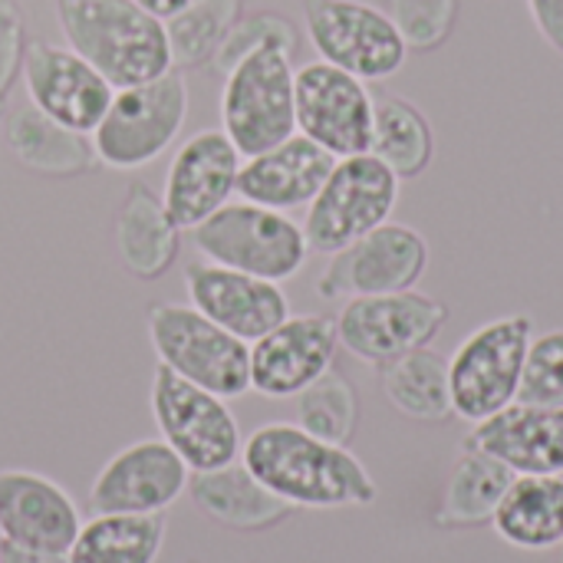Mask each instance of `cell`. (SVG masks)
Returning a JSON list of instances; mask_svg holds the SVG:
<instances>
[{
  "label": "cell",
  "instance_id": "cell-23",
  "mask_svg": "<svg viewBox=\"0 0 563 563\" xmlns=\"http://www.w3.org/2000/svg\"><path fill=\"white\" fill-rule=\"evenodd\" d=\"M115 247H119L122 267L135 280L165 277L178 257L181 228L172 221L162 195H155L145 181H132L129 195L119 205Z\"/></svg>",
  "mask_w": 563,
  "mask_h": 563
},
{
  "label": "cell",
  "instance_id": "cell-25",
  "mask_svg": "<svg viewBox=\"0 0 563 563\" xmlns=\"http://www.w3.org/2000/svg\"><path fill=\"white\" fill-rule=\"evenodd\" d=\"M515 478L518 475L495 455H488L475 445H462V452L449 472L442 505L435 511V525L442 531H472V528L492 525V518Z\"/></svg>",
  "mask_w": 563,
  "mask_h": 563
},
{
  "label": "cell",
  "instance_id": "cell-12",
  "mask_svg": "<svg viewBox=\"0 0 563 563\" xmlns=\"http://www.w3.org/2000/svg\"><path fill=\"white\" fill-rule=\"evenodd\" d=\"M429 271V241L422 231L386 221L350 247L330 254L323 274L317 277V294L323 300H353L376 294H399L419 287Z\"/></svg>",
  "mask_w": 563,
  "mask_h": 563
},
{
  "label": "cell",
  "instance_id": "cell-19",
  "mask_svg": "<svg viewBox=\"0 0 563 563\" xmlns=\"http://www.w3.org/2000/svg\"><path fill=\"white\" fill-rule=\"evenodd\" d=\"M82 528L79 508L63 485L40 472H0V534L7 544L43 554H66Z\"/></svg>",
  "mask_w": 563,
  "mask_h": 563
},
{
  "label": "cell",
  "instance_id": "cell-34",
  "mask_svg": "<svg viewBox=\"0 0 563 563\" xmlns=\"http://www.w3.org/2000/svg\"><path fill=\"white\" fill-rule=\"evenodd\" d=\"M518 402L563 409V330H548L531 340L518 386Z\"/></svg>",
  "mask_w": 563,
  "mask_h": 563
},
{
  "label": "cell",
  "instance_id": "cell-33",
  "mask_svg": "<svg viewBox=\"0 0 563 563\" xmlns=\"http://www.w3.org/2000/svg\"><path fill=\"white\" fill-rule=\"evenodd\" d=\"M386 13L409 53H432L449 43L459 23V0H386Z\"/></svg>",
  "mask_w": 563,
  "mask_h": 563
},
{
  "label": "cell",
  "instance_id": "cell-40",
  "mask_svg": "<svg viewBox=\"0 0 563 563\" xmlns=\"http://www.w3.org/2000/svg\"><path fill=\"white\" fill-rule=\"evenodd\" d=\"M558 563H563V541L558 544Z\"/></svg>",
  "mask_w": 563,
  "mask_h": 563
},
{
  "label": "cell",
  "instance_id": "cell-9",
  "mask_svg": "<svg viewBox=\"0 0 563 563\" xmlns=\"http://www.w3.org/2000/svg\"><path fill=\"white\" fill-rule=\"evenodd\" d=\"M158 439L191 468L211 472L241 459V426L228 399L158 366L148 393Z\"/></svg>",
  "mask_w": 563,
  "mask_h": 563
},
{
  "label": "cell",
  "instance_id": "cell-39",
  "mask_svg": "<svg viewBox=\"0 0 563 563\" xmlns=\"http://www.w3.org/2000/svg\"><path fill=\"white\" fill-rule=\"evenodd\" d=\"M3 548H7V541H3V534H0V563H3Z\"/></svg>",
  "mask_w": 563,
  "mask_h": 563
},
{
  "label": "cell",
  "instance_id": "cell-10",
  "mask_svg": "<svg viewBox=\"0 0 563 563\" xmlns=\"http://www.w3.org/2000/svg\"><path fill=\"white\" fill-rule=\"evenodd\" d=\"M303 30L317 59L363 82H383L406 66L409 46L393 16L369 0H307Z\"/></svg>",
  "mask_w": 563,
  "mask_h": 563
},
{
  "label": "cell",
  "instance_id": "cell-35",
  "mask_svg": "<svg viewBox=\"0 0 563 563\" xmlns=\"http://www.w3.org/2000/svg\"><path fill=\"white\" fill-rule=\"evenodd\" d=\"M26 23L16 0H0V109L7 106L26 56Z\"/></svg>",
  "mask_w": 563,
  "mask_h": 563
},
{
  "label": "cell",
  "instance_id": "cell-31",
  "mask_svg": "<svg viewBox=\"0 0 563 563\" xmlns=\"http://www.w3.org/2000/svg\"><path fill=\"white\" fill-rule=\"evenodd\" d=\"M244 0H198L178 16L165 20L172 63L181 69H195L211 63L228 30L241 20Z\"/></svg>",
  "mask_w": 563,
  "mask_h": 563
},
{
  "label": "cell",
  "instance_id": "cell-26",
  "mask_svg": "<svg viewBox=\"0 0 563 563\" xmlns=\"http://www.w3.org/2000/svg\"><path fill=\"white\" fill-rule=\"evenodd\" d=\"M3 132L13 158L36 175L69 178V175H82L96 162L89 135L66 129L63 122L43 115L30 102L7 115Z\"/></svg>",
  "mask_w": 563,
  "mask_h": 563
},
{
  "label": "cell",
  "instance_id": "cell-1",
  "mask_svg": "<svg viewBox=\"0 0 563 563\" xmlns=\"http://www.w3.org/2000/svg\"><path fill=\"white\" fill-rule=\"evenodd\" d=\"M241 465L290 508L340 511L379 498L369 468L346 445L323 442L297 422L257 426L241 445Z\"/></svg>",
  "mask_w": 563,
  "mask_h": 563
},
{
  "label": "cell",
  "instance_id": "cell-32",
  "mask_svg": "<svg viewBox=\"0 0 563 563\" xmlns=\"http://www.w3.org/2000/svg\"><path fill=\"white\" fill-rule=\"evenodd\" d=\"M267 46H277V49L297 56V49H300V30L284 13H274V10L247 13L221 40L218 53L211 56V69L218 76H228L241 59H247L251 53L267 49Z\"/></svg>",
  "mask_w": 563,
  "mask_h": 563
},
{
  "label": "cell",
  "instance_id": "cell-5",
  "mask_svg": "<svg viewBox=\"0 0 563 563\" xmlns=\"http://www.w3.org/2000/svg\"><path fill=\"white\" fill-rule=\"evenodd\" d=\"M195 251L221 267L244 271L274 284L297 277L310 257L303 228L287 211L251 201H228L191 231Z\"/></svg>",
  "mask_w": 563,
  "mask_h": 563
},
{
  "label": "cell",
  "instance_id": "cell-16",
  "mask_svg": "<svg viewBox=\"0 0 563 563\" xmlns=\"http://www.w3.org/2000/svg\"><path fill=\"white\" fill-rule=\"evenodd\" d=\"M336 353V317L290 313L284 323L251 343V389L267 399H294L333 369Z\"/></svg>",
  "mask_w": 563,
  "mask_h": 563
},
{
  "label": "cell",
  "instance_id": "cell-17",
  "mask_svg": "<svg viewBox=\"0 0 563 563\" xmlns=\"http://www.w3.org/2000/svg\"><path fill=\"white\" fill-rule=\"evenodd\" d=\"M241 165L244 155L234 148L224 129H201L188 135L175 148L162 181V201L172 221L181 231H195L201 221L221 211L231 195H238Z\"/></svg>",
  "mask_w": 563,
  "mask_h": 563
},
{
  "label": "cell",
  "instance_id": "cell-36",
  "mask_svg": "<svg viewBox=\"0 0 563 563\" xmlns=\"http://www.w3.org/2000/svg\"><path fill=\"white\" fill-rule=\"evenodd\" d=\"M528 10L548 46L563 56V0H528Z\"/></svg>",
  "mask_w": 563,
  "mask_h": 563
},
{
  "label": "cell",
  "instance_id": "cell-4",
  "mask_svg": "<svg viewBox=\"0 0 563 563\" xmlns=\"http://www.w3.org/2000/svg\"><path fill=\"white\" fill-rule=\"evenodd\" d=\"M145 327L158 366L221 399L251 393V343L228 333L191 303H155Z\"/></svg>",
  "mask_w": 563,
  "mask_h": 563
},
{
  "label": "cell",
  "instance_id": "cell-37",
  "mask_svg": "<svg viewBox=\"0 0 563 563\" xmlns=\"http://www.w3.org/2000/svg\"><path fill=\"white\" fill-rule=\"evenodd\" d=\"M3 563H69L66 554H43V551H23L7 544L3 548Z\"/></svg>",
  "mask_w": 563,
  "mask_h": 563
},
{
  "label": "cell",
  "instance_id": "cell-7",
  "mask_svg": "<svg viewBox=\"0 0 563 563\" xmlns=\"http://www.w3.org/2000/svg\"><path fill=\"white\" fill-rule=\"evenodd\" d=\"M294 56L267 46L241 59L221 86V129L251 158L297 132Z\"/></svg>",
  "mask_w": 563,
  "mask_h": 563
},
{
  "label": "cell",
  "instance_id": "cell-38",
  "mask_svg": "<svg viewBox=\"0 0 563 563\" xmlns=\"http://www.w3.org/2000/svg\"><path fill=\"white\" fill-rule=\"evenodd\" d=\"M139 7H145L152 16H158L162 23L165 20H172V16H178L181 10H188L191 3H198V0H135Z\"/></svg>",
  "mask_w": 563,
  "mask_h": 563
},
{
  "label": "cell",
  "instance_id": "cell-24",
  "mask_svg": "<svg viewBox=\"0 0 563 563\" xmlns=\"http://www.w3.org/2000/svg\"><path fill=\"white\" fill-rule=\"evenodd\" d=\"M492 528L518 551H558L563 541V475H518Z\"/></svg>",
  "mask_w": 563,
  "mask_h": 563
},
{
  "label": "cell",
  "instance_id": "cell-30",
  "mask_svg": "<svg viewBox=\"0 0 563 563\" xmlns=\"http://www.w3.org/2000/svg\"><path fill=\"white\" fill-rule=\"evenodd\" d=\"M297 399V426L307 429L310 435L333 442V445H350L360 426V393L356 386L330 369L317 383H310Z\"/></svg>",
  "mask_w": 563,
  "mask_h": 563
},
{
  "label": "cell",
  "instance_id": "cell-6",
  "mask_svg": "<svg viewBox=\"0 0 563 563\" xmlns=\"http://www.w3.org/2000/svg\"><path fill=\"white\" fill-rule=\"evenodd\" d=\"M399 205V178L369 152L336 158L317 198L303 214L310 254H336L393 218Z\"/></svg>",
  "mask_w": 563,
  "mask_h": 563
},
{
  "label": "cell",
  "instance_id": "cell-21",
  "mask_svg": "<svg viewBox=\"0 0 563 563\" xmlns=\"http://www.w3.org/2000/svg\"><path fill=\"white\" fill-rule=\"evenodd\" d=\"M333 165L336 158L327 148L294 132L280 145L244 158L238 175V195L261 208L297 211L317 198Z\"/></svg>",
  "mask_w": 563,
  "mask_h": 563
},
{
  "label": "cell",
  "instance_id": "cell-18",
  "mask_svg": "<svg viewBox=\"0 0 563 563\" xmlns=\"http://www.w3.org/2000/svg\"><path fill=\"white\" fill-rule=\"evenodd\" d=\"M185 294L198 313L241 336L244 343L261 340L290 317V300L280 284L211 264L205 257L185 267Z\"/></svg>",
  "mask_w": 563,
  "mask_h": 563
},
{
  "label": "cell",
  "instance_id": "cell-28",
  "mask_svg": "<svg viewBox=\"0 0 563 563\" xmlns=\"http://www.w3.org/2000/svg\"><path fill=\"white\" fill-rule=\"evenodd\" d=\"M165 534V515H92L66 558L69 563H155Z\"/></svg>",
  "mask_w": 563,
  "mask_h": 563
},
{
  "label": "cell",
  "instance_id": "cell-8",
  "mask_svg": "<svg viewBox=\"0 0 563 563\" xmlns=\"http://www.w3.org/2000/svg\"><path fill=\"white\" fill-rule=\"evenodd\" d=\"M534 340L528 313H508L472 330L449 360L452 406L465 422H485L518 399L525 356Z\"/></svg>",
  "mask_w": 563,
  "mask_h": 563
},
{
  "label": "cell",
  "instance_id": "cell-22",
  "mask_svg": "<svg viewBox=\"0 0 563 563\" xmlns=\"http://www.w3.org/2000/svg\"><path fill=\"white\" fill-rule=\"evenodd\" d=\"M188 498L208 521L244 534L271 531L297 511L287 501H280L271 488H264L241 462L211 472H191Z\"/></svg>",
  "mask_w": 563,
  "mask_h": 563
},
{
  "label": "cell",
  "instance_id": "cell-2",
  "mask_svg": "<svg viewBox=\"0 0 563 563\" xmlns=\"http://www.w3.org/2000/svg\"><path fill=\"white\" fill-rule=\"evenodd\" d=\"M66 46L96 66L115 89L175 69L165 23L135 0H56Z\"/></svg>",
  "mask_w": 563,
  "mask_h": 563
},
{
  "label": "cell",
  "instance_id": "cell-27",
  "mask_svg": "<svg viewBox=\"0 0 563 563\" xmlns=\"http://www.w3.org/2000/svg\"><path fill=\"white\" fill-rule=\"evenodd\" d=\"M379 369H383V393L399 416L426 426L432 422L439 426L455 416L449 360L439 350L422 346Z\"/></svg>",
  "mask_w": 563,
  "mask_h": 563
},
{
  "label": "cell",
  "instance_id": "cell-13",
  "mask_svg": "<svg viewBox=\"0 0 563 563\" xmlns=\"http://www.w3.org/2000/svg\"><path fill=\"white\" fill-rule=\"evenodd\" d=\"M297 132L333 158L369 152L376 96L360 76L323 59L303 63L294 79Z\"/></svg>",
  "mask_w": 563,
  "mask_h": 563
},
{
  "label": "cell",
  "instance_id": "cell-20",
  "mask_svg": "<svg viewBox=\"0 0 563 563\" xmlns=\"http://www.w3.org/2000/svg\"><path fill=\"white\" fill-rule=\"evenodd\" d=\"M465 445H475L515 475H563V409L511 402L475 422Z\"/></svg>",
  "mask_w": 563,
  "mask_h": 563
},
{
  "label": "cell",
  "instance_id": "cell-3",
  "mask_svg": "<svg viewBox=\"0 0 563 563\" xmlns=\"http://www.w3.org/2000/svg\"><path fill=\"white\" fill-rule=\"evenodd\" d=\"M188 119V86L178 69L115 89L102 122L92 129L96 162L112 172H135L162 158Z\"/></svg>",
  "mask_w": 563,
  "mask_h": 563
},
{
  "label": "cell",
  "instance_id": "cell-14",
  "mask_svg": "<svg viewBox=\"0 0 563 563\" xmlns=\"http://www.w3.org/2000/svg\"><path fill=\"white\" fill-rule=\"evenodd\" d=\"M191 468L162 442L139 439L119 449L89 485L92 515H165L188 492Z\"/></svg>",
  "mask_w": 563,
  "mask_h": 563
},
{
  "label": "cell",
  "instance_id": "cell-29",
  "mask_svg": "<svg viewBox=\"0 0 563 563\" xmlns=\"http://www.w3.org/2000/svg\"><path fill=\"white\" fill-rule=\"evenodd\" d=\"M369 155H376L399 181L419 178L435 158V132L426 112L402 96H379L373 109Z\"/></svg>",
  "mask_w": 563,
  "mask_h": 563
},
{
  "label": "cell",
  "instance_id": "cell-11",
  "mask_svg": "<svg viewBox=\"0 0 563 563\" xmlns=\"http://www.w3.org/2000/svg\"><path fill=\"white\" fill-rule=\"evenodd\" d=\"M449 323V303L422 290L353 297L336 313L340 346L369 366H386L429 346Z\"/></svg>",
  "mask_w": 563,
  "mask_h": 563
},
{
  "label": "cell",
  "instance_id": "cell-15",
  "mask_svg": "<svg viewBox=\"0 0 563 563\" xmlns=\"http://www.w3.org/2000/svg\"><path fill=\"white\" fill-rule=\"evenodd\" d=\"M20 76L26 82L30 106L82 135H92L115 96V86L76 49L46 40L26 43Z\"/></svg>",
  "mask_w": 563,
  "mask_h": 563
}]
</instances>
